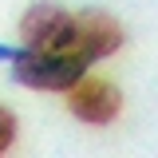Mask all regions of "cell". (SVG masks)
<instances>
[{"instance_id": "1", "label": "cell", "mask_w": 158, "mask_h": 158, "mask_svg": "<svg viewBox=\"0 0 158 158\" xmlns=\"http://www.w3.org/2000/svg\"><path fill=\"white\" fill-rule=\"evenodd\" d=\"M12 75L32 91H67L87 75V59L71 52H32L28 48L12 59Z\"/></svg>"}, {"instance_id": "2", "label": "cell", "mask_w": 158, "mask_h": 158, "mask_svg": "<svg viewBox=\"0 0 158 158\" xmlns=\"http://www.w3.org/2000/svg\"><path fill=\"white\" fill-rule=\"evenodd\" d=\"M20 36L32 52H71L75 16L56 4H32L20 20Z\"/></svg>"}, {"instance_id": "3", "label": "cell", "mask_w": 158, "mask_h": 158, "mask_svg": "<svg viewBox=\"0 0 158 158\" xmlns=\"http://www.w3.org/2000/svg\"><path fill=\"white\" fill-rule=\"evenodd\" d=\"M123 48V24L107 12H79L75 16V40H71V56H83L87 63L107 59Z\"/></svg>"}, {"instance_id": "4", "label": "cell", "mask_w": 158, "mask_h": 158, "mask_svg": "<svg viewBox=\"0 0 158 158\" xmlns=\"http://www.w3.org/2000/svg\"><path fill=\"white\" fill-rule=\"evenodd\" d=\"M67 103H71V115L83 118V123H111L118 115V107H123V95H118L115 83H107V79H79L75 87H67Z\"/></svg>"}, {"instance_id": "5", "label": "cell", "mask_w": 158, "mask_h": 158, "mask_svg": "<svg viewBox=\"0 0 158 158\" xmlns=\"http://www.w3.org/2000/svg\"><path fill=\"white\" fill-rule=\"evenodd\" d=\"M12 142H16V115L0 103V154H4Z\"/></svg>"}, {"instance_id": "6", "label": "cell", "mask_w": 158, "mask_h": 158, "mask_svg": "<svg viewBox=\"0 0 158 158\" xmlns=\"http://www.w3.org/2000/svg\"><path fill=\"white\" fill-rule=\"evenodd\" d=\"M16 56H20V48H4V44H0V59H8V63H12Z\"/></svg>"}]
</instances>
